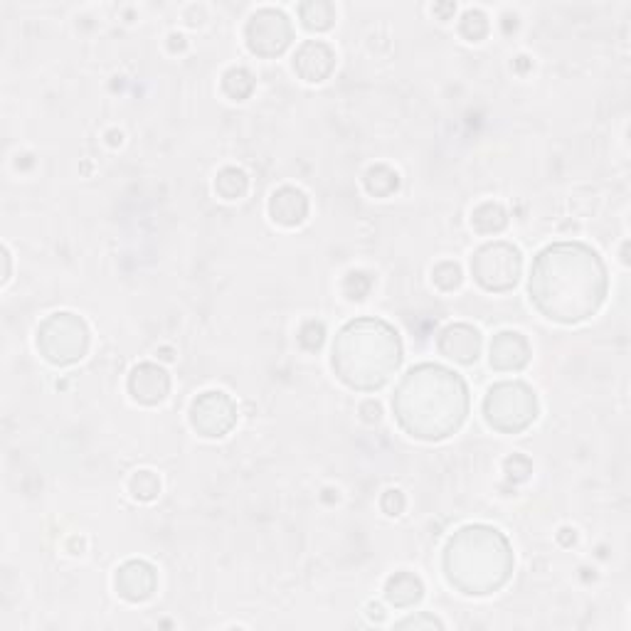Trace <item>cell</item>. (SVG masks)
Returning a JSON list of instances; mask_svg holds the SVG:
<instances>
[{"mask_svg":"<svg viewBox=\"0 0 631 631\" xmlns=\"http://www.w3.org/2000/svg\"><path fill=\"white\" fill-rule=\"evenodd\" d=\"M459 30L469 42H479L489 33V20H486V15L481 10H466Z\"/></svg>","mask_w":631,"mask_h":631,"instance_id":"7402d4cb","label":"cell"},{"mask_svg":"<svg viewBox=\"0 0 631 631\" xmlns=\"http://www.w3.org/2000/svg\"><path fill=\"white\" fill-rule=\"evenodd\" d=\"M37 348L52 365H72L89 348L87 323L74 314H55L37 331Z\"/></svg>","mask_w":631,"mask_h":631,"instance_id":"8992f818","label":"cell"},{"mask_svg":"<svg viewBox=\"0 0 631 631\" xmlns=\"http://www.w3.org/2000/svg\"><path fill=\"white\" fill-rule=\"evenodd\" d=\"M245 40L252 55L257 57H277L294 40L291 20L281 10L264 8L249 18L245 28Z\"/></svg>","mask_w":631,"mask_h":631,"instance_id":"ba28073f","label":"cell"},{"mask_svg":"<svg viewBox=\"0 0 631 631\" xmlns=\"http://www.w3.org/2000/svg\"><path fill=\"white\" fill-rule=\"evenodd\" d=\"M269 215L284 227H296L309 215V200L296 188H279L269 200Z\"/></svg>","mask_w":631,"mask_h":631,"instance_id":"9a60e30c","label":"cell"},{"mask_svg":"<svg viewBox=\"0 0 631 631\" xmlns=\"http://www.w3.org/2000/svg\"><path fill=\"white\" fill-rule=\"evenodd\" d=\"M247 188H249V180L245 176V171H240V168H225V171H220V176H217L215 180L217 195L225 200L242 198V195L247 193Z\"/></svg>","mask_w":631,"mask_h":631,"instance_id":"ffe728a7","label":"cell"},{"mask_svg":"<svg viewBox=\"0 0 631 631\" xmlns=\"http://www.w3.org/2000/svg\"><path fill=\"white\" fill-rule=\"evenodd\" d=\"M323 336H326V328L323 323L309 321L299 333V343L306 348V351H318L323 346Z\"/></svg>","mask_w":631,"mask_h":631,"instance_id":"484cf974","label":"cell"},{"mask_svg":"<svg viewBox=\"0 0 631 631\" xmlns=\"http://www.w3.org/2000/svg\"><path fill=\"white\" fill-rule=\"evenodd\" d=\"M333 67H336V52L326 45V42L309 40L299 47L294 57V70L304 82L318 84L323 79L331 77Z\"/></svg>","mask_w":631,"mask_h":631,"instance_id":"7c38bea8","label":"cell"},{"mask_svg":"<svg viewBox=\"0 0 631 631\" xmlns=\"http://www.w3.org/2000/svg\"><path fill=\"white\" fill-rule=\"evenodd\" d=\"M131 491H134V496L139 498V501H151V498H156L158 491H161V484H158V479L151 471H139V474L131 479Z\"/></svg>","mask_w":631,"mask_h":631,"instance_id":"603a6c76","label":"cell"},{"mask_svg":"<svg viewBox=\"0 0 631 631\" xmlns=\"http://www.w3.org/2000/svg\"><path fill=\"white\" fill-rule=\"evenodd\" d=\"M370 286H373V279L363 272L348 274L346 281H343V291H346V296L351 301H363L368 296Z\"/></svg>","mask_w":631,"mask_h":631,"instance_id":"d4e9b609","label":"cell"},{"mask_svg":"<svg viewBox=\"0 0 631 631\" xmlns=\"http://www.w3.org/2000/svg\"><path fill=\"white\" fill-rule=\"evenodd\" d=\"M444 572L449 585L464 595H491L501 590L511 577V545L496 528H461L444 550Z\"/></svg>","mask_w":631,"mask_h":631,"instance_id":"277c9868","label":"cell"},{"mask_svg":"<svg viewBox=\"0 0 631 631\" xmlns=\"http://www.w3.org/2000/svg\"><path fill=\"white\" fill-rule=\"evenodd\" d=\"M365 188L375 198H387V195L395 193L400 188V176L395 171H390L387 166H375L370 168L368 176H365Z\"/></svg>","mask_w":631,"mask_h":631,"instance_id":"d6986e66","label":"cell"},{"mask_svg":"<svg viewBox=\"0 0 631 631\" xmlns=\"http://www.w3.org/2000/svg\"><path fill=\"white\" fill-rule=\"evenodd\" d=\"M360 412H370V415H365V420H368V422H378L380 420V405H378V402H365V405L360 407Z\"/></svg>","mask_w":631,"mask_h":631,"instance_id":"f1b7e54d","label":"cell"},{"mask_svg":"<svg viewBox=\"0 0 631 631\" xmlns=\"http://www.w3.org/2000/svg\"><path fill=\"white\" fill-rule=\"evenodd\" d=\"M400 360V336L380 318H355L333 343V370L353 390L370 392L390 383Z\"/></svg>","mask_w":631,"mask_h":631,"instance_id":"3957f363","label":"cell"},{"mask_svg":"<svg viewBox=\"0 0 631 631\" xmlns=\"http://www.w3.org/2000/svg\"><path fill=\"white\" fill-rule=\"evenodd\" d=\"M301 23L306 30H314V33H326L336 23V8L326 0H311V3H301L299 8Z\"/></svg>","mask_w":631,"mask_h":631,"instance_id":"e0dca14e","label":"cell"},{"mask_svg":"<svg viewBox=\"0 0 631 631\" xmlns=\"http://www.w3.org/2000/svg\"><path fill=\"white\" fill-rule=\"evenodd\" d=\"M402 508H405V496L400 491H387L383 496V511L387 516H400Z\"/></svg>","mask_w":631,"mask_h":631,"instance_id":"4316f807","label":"cell"},{"mask_svg":"<svg viewBox=\"0 0 631 631\" xmlns=\"http://www.w3.org/2000/svg\"><path fill=\"white\" fill-rule=\"evenodd\" d=\"M422 592V580L412 575V572H397V575H392L385 585L387 602L395 604V607H412V604L420 602Z\"/></svg>","mask_w":631,"mask_h":631,"instance_id":"2e32d148","label":"cell"},{"mask_svg":"<svg viewBox=\"0 0 631 631\" xmlns=\"http://www.w3.org/2000/svg\"><path fill=\"white\" fill-rule=\"evenodd\" d=\"M484 417L503 434H518L538 417V400L526 383H498L484 400Z\"/></svg>","mask_w":631,"mask_h":631,"instance_id":"5b68a950","label":"cell"},{"mask_svg":"<svg viewBox=\"0 0 631 631\" xmlns=\"http://www.w3.org/2000/svg\"><path fill=\"white\" fill-rule=\"evenodd\" d=\"M439 353L461 365L476 363L481 353V333L474 326H466V323L447 326L439 336Z\"/></svg>","mask_w":631,"mask_h":631,"instance_id":"30bf717a","label":"cell"},{"mask_svg":"<svg viewBox=\"0 0 631 631\" xmlns=\"http://www.w3.org/2000/svg\"><path fill=\"white\" fill-rule=\"evenodd\" d=\"M528 291L540 314L570 326L599 311L607 296V269L595 249L577 242L550 245L535 257Z\"/></svg>","mask_w":631,"mask_h":631,"instance_id":"6da1fadb","label":"cell"},{"mask_svg":"<svg viewBox=\"0 0 631 631\" xmlns=\"http://www.w3.org/2000/svg\"><path fill=\"white\" fill-rule=\"evenodd\" d=\"M235 422L237 407L225 392H205L190 407V424L208 439L225 437L235 427Z\"/></svg>","mask_w":631,"mask_h":631,"instance_id":"9c48e42d","label":"cell"},{"mask_svg":"<svg viewBox=\"0 0 631 631\" xmlns=\"http://www.w3.org/2000/svg\"><path fill=\"white\" fill-rule=\"evenodd\" d=\"M222 89H225V94L230 99L242 102V99H247L249 94H252L254 77L247 70H242V67H232V70L225 72V77H222Z\"/></svg>","mask_w":631,"mask_h":631,"instance_id":"44dd1931","label":"cell"},{"mask_svg":"<svg viewBox=\"0 0 631 631\" xmlns=\"http://www.w3.org/2000/svg\"><path fill=\"white\" fill-rule=\"evenodd\" d=\"M506 222V210L498 203L479 205V208L474 210V215H471V225H474V230H479L481 235H496V232H501L503 227H506Z\"/></svg>","mask_w":631,"mask_h":631,"instance_id":"ac0fdd59","label":"cell"},{"mask_svg":"<svg viewBox=\"0 0 631 631\" xmlns=\"http://www.w3.org/2000/svg\"><path fill=\"white\" fill-rule=\"evenodd\" d=\"M530 360V346L526 338L516 331L498 333L491 341V368L501 373L523 370Z\"/></svg>","mask_w":631,"mask_h":631,"instance_id":"4fadbf2b","label":"cell"},{"mask_svg":"<svg viewBox=\"0 0 631 631\" xmlns=\"http://www.w3.org/2000/svg\"><path fill=\"white\" fill-rule=\"evenodd\" d=\"M397 627L400 629H442V622H439V619H434V617H429V614H420V617H410V619H405V622H400L397 624Z\"/></svg>","mask_w":631,"mask_h":631,"instance_id":"83f0119b","label":"cell"},{"mask_svg":"<svg viewBox=\"0 0 631 631\" xmlns=\"http://www.w3.org/2000/svg\"><path fill=\"white\" fill-rule=\"evenodd\" d=\"M129 392L141 405H158L171 392V378L161 365H136L134 373L129 375Z\"/></svg>","mask_w":631,"mask_h":631,"instance_id":"8fae6325","label":"cell"},{"mask_svg":"<svg viewBox=\"0 0 631 631\" xmlns=\"http://www.w3.org/2000/svg\"><path fill=\"white\" fill-rule=\"evenodd\" d=\"M521 252L508 242H489L471 259V274L486 291H508L521 279Z\"/></svg>","mask_w":631,"mask_h":631,"instance_id":"52a82bcc","label":"cell"},{"mask_svg":"<svg viewBox=\"0 0 631 631\" xmlns=\"http://www.w3.org/2000/svg\"><path fill=\"white\" fill-rule=\"evenodd\" d=\"M397 422L412 437L439 442L452 437L469 412V390L452 370L420 365L402 378L392 400Z\"/></svg>","mask_w":631,"mask_h":631,"instance_id":"7a4b0ae2","label":"cell"},{"mask_svg":"<svg viewBox=\"0 0 631 631\" xmlns=\"http://www.w3.org/2000/svg\"><path fill=\"white\" fill-rule=\"evenodd\" d=\"M434 284L444 291H454L461 284V269L456 262H442L434 267Z\"/></svg>","mask_w":631,"mask_h":631,"instance_id":"cb8c5ba5","label":"cell"},{"mask_svg":"<svg viewBox=\"0 0 631 631\" xmlns=\"http://www.w3.org/2000/svg\"><path fill=\"white\" fill-rule=\"evenodd\" d=\"M116 590L129 602H143L156 590V570L143 560H131L116 575Z\"/></svg>","mask_w":631,"mask_h":631,"instance_id":"5bb4252c","label":"cell"}]
</instances>
